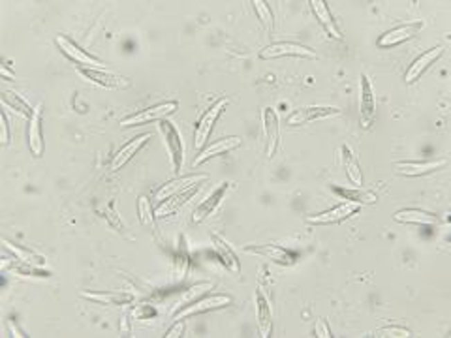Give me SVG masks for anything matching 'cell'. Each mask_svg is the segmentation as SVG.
I'll return each mask as SVG.
<instances>
[{
  "label": "cell",
  "mask_w": 451,
  "mask_h": 338,
  "mask_svg": "<svg viewBox=\"0 0 451 338\" xmlns=\"http://www.w3.org/2000/svg\"><path fill=\"white\" fill-rule=\"evenodd\" d=\"M229 303H231V297H228V295H211V297L194 301V303H190V305L179 308V310L175 312V319H184L188 318V316H194V314L216 310V308L228 306Z\"/></svg>",
  "instance_id": "cell-6"
},
{
  "label": "cell",
  "mask_w": 451,
  "mask_h": 338,
  "mask_svg": "<svg viewBox=\"0 0 451 338\" xmlns=\"http://www.w3.org/2000/svg\"><path fill=\"white\" fill-rule=\"evenodd\" d=\"M81 297H85L89 301H94V303H100V305H126V303H132L134 297L130 293H117V292H81Z\"/></svg>",
  "instance_id": "cell-26"
},
{
  "label": "cell",
  "mask_w": 451,
  "mask_h": 338,
  "mask_svg": "<svg viewBox=\"0 0 451 338\" xmlns=\"http://www.w3.org/2000/svg\"><path fill=\"white\" fill-rule=\"evenodd\" d=\"M2 102H4V107H13V111H17V113L23 115V117L26 118L33 117L34 109H30V105L26 104L25 100L17 96V94H13V92H4V94H2Z\"/></svg>",
  "instance_id": "cell-31"
},
{
  "label": "cell",
  "mask_w": 451,
  "mask_h": 338,
  "mask_svg": "<svg viewBox=\"0 0 451 338\" xmlns=\"http://www.w3.org/2000/svg\"><path fill=\"white\" fill-rule=\"evenodd\" d=\"M237 147H241V137H224V139H218L215 143H211L209 147H205V149L200 152V157L194 160V166H200L205 160H209L213 157H220V154H226L229 150L237 149Z\"/></svg>",
  "instance_id": "cell-18"
},
{
  "label": "cell",
  "mask_w": 451,
  "mask_h": 338,
  "mask_svg": "<svg viewBox=\"0 0 451 338\" xmlns=\"http://www.w3.org/2000/svg\"><path fill=\"white\" fill-rule=\"evenodd\" d=\"M0 124H2V137H0V141H2V143H8V141H10V134H8V118L4 111H2V115H0Z\"/></svg>",
  "instance_id": "cell-37"
},
{
  "label": "cell",
  "mask_w": 451,
  "mask_h": 338,
  "mask_svg": "<svg viewBox=\"0 0 451 338\" xmlns=\"http://www.w3.org/2000/svg\"><path fill=\"white\" fill-rule=\"evenodd\" d=\"M211 287H213L211 282H202V284H196V286L188 287V290H186V292H184L183 295L179 297V301L175 303V312L179 310V308H183V306L194 303L200 295H203V293L207 292V290H211Z\"/></svg>",
  "instance_id": "cell-30"
},
{
  "label": "cell",
  "mask_w": 451,
  "mask_h": 338,
  "mask_svg": "<svg viewBox=\"0 0 451 338\" xmlns=\"http://www.w3.org/2000/svg\"><path fill=\"white\" fill-rule=\"evenodd\" d=\"M252 4H254L256 15L260 17V23H262L267 30H271V28H273V13H271V8H269L263 0H254Z\"/></svg>",
  "instance_id": "cell-33"
},
{
  "label": "cell",
  "mask_w": 451,
  "mask_h": 338,
  "mask_svg": "<svg viewBox=\"0 0 451 338\" xmlns=\"http://www.w3.org/2000/svg\"><path fill=\"white\" fill-rule=\"evenodd\" d=\"M342 158H344V168H346L348 179L352 181L353 186H361L363 184V175H361V168L357 158L352 152V149L348 145H342Z\"/></svg>",
  "instance_id": "cell-28"
},
{
  "label": "cell",
  "mask_w": 451,
  "mask_h": 338,
  "mask_svg": "<svg viewBox=\"0 0 451 338\" xmlns=\"http://www.w3.org/2000/svg\"><path fill=\"white\" fill-rule=\"evenodd\" d=\"M179 109V104L177 102H166V104L154 105V107H149V109L139 111V113H134L130 117H126L121 126H141V124L152 123V121H162L163 117H168L171 113H175Z\"/></svg>",
  "instance_id": "cell-5"
},
{
  "label": "cell",
  "mask_w": 451,
  "mask_h": 338,
  "mask_svg": "<svg viewBox=\"0 0 451 338\" xmlns=\"http://www.w3.org/2000/svg\"><path fill=\"white\" fill-rule=\"evenodd\" d=\"M184 331V326H183V321H181V319H179V321H177L175 326L171 327L170 331H168V335H166V337L168 338H175V337H181V332Z\"/></svg>",
  "instance_id": "cell-38"
},
{
  "label": "cell",
  "mask_w": 451,
  "mask_h": 338,
  "mask_svg": "<svg viewBox=\"0 0 451 338\" xmlns=\"http://www.w3.org/2000/svg\"><path fill=\"white\" fill-rule=\"evenodd\" d=\"M260 57L263 60L269 59H281V57H301V59H314L316 53L312 49H308L299 44H290V42H281V44H273V46L265 47Z\"/></svg>",
  "instance_id": "cell-7"
},
{
  "label": "cell",
  "mask_w": 451,
  "mask_h": 338,
  "mask_svg": "<svg viewBox=\"0 0 451 338\" xmlns=\"http://www.w3.org/2000/svg\"><path fill=\"white\" fill-rule=\"evenodd\" d=\"M360 117L363 128H371L376 121V100H374L373 84L369 75H361L360 83Z\"/></svg>",
  "instance_id": "cell-2"
},
{
  "label": "cell",
  "mask_w": 451,
  "mask_h": 338,
  "mask_svg": "<svg viewBox=\"0 0 451 338\" xmlns=\"http://www.w3.org/2000/svg\"><path fill=\"white\" fill-rule=\"evenodd\" d=\"M263 117V139H265V152L271 158L275 154L276 147H278V139H281V132H278V117L271 107H265L262 113Z\"/></svg>",
  "instance_id": "cell-11"
},
{
  "label": "cell",
  "mask_w": 451,
  "mask_h": 338,
  "mask_svg": "<svg viewBox=\"0 0 451 338\" xmlns=\"http://www.w3.org/2000/svg\"><path fill=\"white\" fill-rule=\"evenodd\" d=\"M138 215H139V220H141V224H145V226H152V220H154V215H152V208H150V202L145 197V195H141L138 202Z\"/></svg>",
  "instance_id": "cell-34"
},
{
  "label": "cell",
  "mask_w": 451,
  "mask_h": 338,
  "mask_svg": "<svg viewBox=\"0 0 451 338\" xmlns=\"http://www.w3.org/2000/svg\"><path fill=\"white\" fill-rule=\"evenodd\" d=\"M444 55V47L439 46V47H432V49H429V51H425L421 57H418V59L414 60L412 64H410V68L406 70V83H412V81H416V79L421 75V73L425 72L427 68L432 64V62H436V60L440 59Z\"/></svg>",
  "instance_id": "cell-16"
},
{
  "label": "cell",
  "mask_w": 451,
  "mask_h": 338,
  "mask_svg": "<svg viewBox=\"0 0 451 338\" xmlns=\"http://www.w3.org/2000/svg\"><path fill=\"white\" fill-rule=\"evenodd\" d=\"M8 327H10V329H12L13 337H17V338H23V337H26L25 332H23V331H19V327L15 326V323H13V321H8Z\"/></svg>",
  "instance_id": "cell-39"
},
{
  "label": "cell",
  "mask_w": 451,
  "mask_h": 338,
  "mask_svg": "<svg viewBox=\"0 0 451 338\" xmlns=\"http://www.w3.org/2000/svg\"><path fill=\"white\" fill-rule=\"evenodd\" d=\"M2 244H4V248H6L8 252L15 256V260L23 261V263H26V265L38 267L39 263H44V260H42L39 256H36V254L30 252V250H26V248L19 247V244H13V242L6 241V239L2 241Z\"/></svg>",
  "instance_id": "cell-29"
},
{
  "label": "cell",
  "mask_w": 451,
  "mask_h": 338,
  "mask_svg": "<svg viewBox=\"0 0 451 338\" xmlns=\"http://www.w3.org/2000/svg\"><path fill=\"white\" fill-rule=\"evenodd\" d=\"M211 247L215 250V254L218 256V260L222 261V265L226 269H229L233 274L241 273V265H239V260H237L236 252L231 250L228 242L220 239L218 235H211Z\"/></svg>",
  "instance_id": "cell-17"
},
{
  "label": "cell",
  "mask_w": 451,
  "mask_h": 338,
  "mask_svg": "<svg viewBox=\"0 0 451 338\" xmlns=\"http://www.w3.org/2000/svg\"><path fill=\"white\" fill-rule=\"evenodd\" d=\"M28 147L33 154L39 157L44 152V139H42V104L34 107L33 117L28 118Z\"/></svg>",
  "instance_id": "cell-23"
},
{
  "label": "cell",
  "mask_w": 451,
  "mask_h": 338,
  "mask_svg": "<svg viewBox=\"0 0 451 338\" xmlns=\"http://www.w3.org/2000/svg\"><path fill=\"white\" fill-rule=\"evenodd\" d=\"M342 111L339 107H301V109L294 111L288 117L290 126H299V124H308L314 121H321V118L339 117Z\"/></svg>",
  "instance_id": "cell-9"
},
{
  "label": "cell",
  "mask_w": 451,
  "mask_h": 338,
  "mask_svg": "<svg viewBox=\"0 0 451 338\" xmlns=\"http://www.w3.org/2000/svg\"><path fill=\"white\" fill-rule=\"evenodd\" d=\"M55 44L59 46V49L64 53L68 59H72L73 62H78V64H87L89 68H96L100 64L98 59H94L91 53H87L85 49H81L79 46H76L72 39H68L66 36H57L55 38Z\"/></svg>",
  "instance_id": "cell-12"
},
{
  "label": "cell",
  "mask_w": 451,
  "mask_h": 338,
  "mask_svg": "<svg viewBox=\"0 0 451 338\" xmlns=\"http://www.w3.org/2000/svg\"><path fill=\"white\" fill-rule=\"evenodd\" d=\"M256 308H258V329H260V337L267 338L271 335V316H273V310H271V301L265 295L262 287L258 290V295H256Z\"/></svg>",
  "instance_id": "cell-21"
},
{
  "label": "cell",
  "mask_w": 451,
  "mask_h": 338,
  "mask_svg": "<svg viewBox=\"0 0 451 338\" xmlns=\"http://www.w3.org/2000/svg\"><path fill=\"white\" fill-rule=\"evenodd\" d=\"M357 208L360 205H355V203H342V205H337L331 211H326V213H320V215H314L308 216V222L310 224H337V222H342L350 218L352 215L357 213Z\"/></svg>",
  "instance_id": "cell-15"
},
{
  "label": "cell",
  "mask_w": 451,
  "mask_h": 338,
  "mask_svg": "<svg viewBox=\"0 0 451 338\" xmlns=\"http://www.w3.org/2000/svg\"><path fill=\"white\" fill-rule=\"evenodd\" d=\"M160 132L163 134V139H166V145H168V150H170V160L171 166H173V171L179 173L184 162L183 137H181L179 130L175 128V124L170 123V121H162L160 123Z\"/></svg>",
  "instance_id": "cell-1"
},
{
  "label": "cell",
  "mask_w": 451,
  "mask_h": 338,
  "mask_svg": "<svg viewBox=\"0 0 451 338\" xmlns=\"http://www.w3.org/2000/svg\"><path fill=\"white\" fill-rule=\"evenodd\" d=\"M376 337H410V331L403 327H384L376 331Z\"/></svg>",
  "instance_id": "cell-35"
},
{
  "label": "cell",
  "mask_w": 451,
  "mask_h": 338,
  "mask_svg": "<svg viewBox=\"0 0 451 338\" xmlns=\"http://www.w3.org/2000/svg\"><path fill=\"white\" fill-rule=\"evenodd\" d=\"M179 244H181V247H179V252H177V258H175V274L177 278L183 280L184 276H186V273H188L190 252H188V247H186V242H184V239H181Z\"/></svg>",
  "instance_id": "cell-32"
},
{
  "label": "cell",
  "mask_w": 451,
  "mask_h": 338,
  "mask_svg": "<svg viewBox=\"0 0 451 338\" xmlns=\"http://www.w3.org/2000/svg\"><path fill=\"white\" fill-rule=\"evenodd\" d=\"M393 218L400 224H416V226H439L440 218L436 215H431L427 211H419V208H405V211H397Z\"/></svg>",
  "instance_id": "cell-20"
},
{
  "label": "cell",
  "mask_w": 451,
  "mask_h": 338,
  "mask_svg": "<svg viewBox=\"0 0 451 338\" xmlns=\"http://www.w3.org/2000/svg\"><path fill=\"white\" fill-rule=\"evenodd\" d=\"M197 190H200V184H194V186H190L188 190H184V192H181V194L173 195V197H170V199H166V203L162 202V205L157 208V215L154 216H168L171 215V213H175L177 208H181L184 205V203L188 202L192 195L196 194Z\"/></svg>",
  "instance_id": "cell-27"
},
{
  "label": "cell",
  "mask_w": 451,
  "mask_h": 338,
  "mask_svg": "<svg viewBox=\"0 0 451 338\" xmlns=\"http://www.w3.org/2000/svg\"><path fill=\"white\" fill-rule=\"evenodd\" d=\"M150 139V134H141L139 137H136V139H132L130 143L125 145L123 149L118 150L117 154H115V158H113L112 162V169L113 171H117V169H121L125 163H128L132 160V158L138 154L139 150L143 149L145 145H147V141Z\"/></svg>",
  "instance_id": "cell-22"
},
{
  "label": "cell",
  "mask_w": 451,
  "mask_h": 338,
  "mask_svg": "<svg viewBox=\"0 0 451 338\" xmlns=\"http://www.w3.org/2000/svg\"><path fill=\"white\" fill-rule=\"evenodd\" d=\"M448 160H427V162H399L395 163L397 168V173L399 175L406 177H419V175H427V173H432L436 169L444 168Z\"/></svg>",
  "instance_id": "cell-19"
},
{
  "label": "cell",
  "mask_w": 451,
  "mask_h": 338,
  "mask_svg": "<svg viewBox=\"0 0 451 338\" xmlns=\"http://www.w3.org/2000/svg\"><path fill=\"white\" fill-rule=\"evenodd\" d=\"M207 181V175H186L181 177V179H173L168 184H163L162 188L157 192V199L158 202H166V199H170L173 195L181 194L184 190H188L190 186H194V184H200V182Z\"/></svg>",
  "instance_id": "cell-13"
},
{
  "label": "cell",
  "mask_w": 451,
  "mask_h": 338,
  "mask_svg": "<svg viewBox=\"0 0 451 338\" xmlns=\"http://www.w3.org/2000/svg\"><path fill=\"white\" fill-rule=\"evenodd\" d=\"M316 335L321 338L333 337V335H331V329H329V326H327L326 319H318V321H316Z\"/></svg>",
  "instance_id": "cell-36"
},
{
  "label": "cell",
  "mask_w": 451,
  "mask_h": 338,
  "mask_svg": "<svg viewBox=\"0 0 451 338\" xmlns=\"http://www.w3.org/2000/svg\"><path fill=\"white\" fill-rule=\"evenodd\" d=\"M79 72L83 73L89 81L100 84L104 89H115V91H123V89H130L132 83L128 78L117 75V73L107 72V70H98V68H89V66H81Z\"/></svg>",
  "instance_id": "cell-4"
},
{
  "label": "cell",
  "mask_w": 451,
  "mask_h": 338,
  "mask_svg": "<svg viewBox=\"0 0 451 338\" xmlns=\"http://www.w3.org/2000/svg\"><path fill=\"white\" fill-rule=\"evenodd\" d=\"M331 188H333L342 199H346V202L350 203H355V205H373V203H376V195H374L373 192H369V190L361 188V186H355V188H344V186H337V184H333Z\"/></svg>",
  "instance_id": "cell-25"
},
{
  "label": "cell",
  "mask_w": 451,
  "mask_h": 338,
  "mask_svg": "<svg viewBox=\"0 0 451 338\" xmlns=\"http://www.w3.org/2000/svg\"><path fill=\"white\" fill-rule=\"evenodd\" d=\"M231 188V182H222L218 188L213 192V194H209L205 199H203L202 203H200V207L194 211V215H192V222L194 224H200V222H203L207 216L215 215L216 208L220 207L224 202V197H226V194H228V190Z\"/></svg>",
  "instance_id": "cell-8"
},
{
  "label": "cell",
  "mask_w": 451,
  "mask_h": 338,
  "mask_svg": "<svg viewBox=\"0 0 451 338\" xmlns=\"http://www.w3.org/2000/svg\"><path fill=\"white\" fill-rule=\"evenodd\" d=\"M419 28H423V23H406V25L395 26L389 33H386L378 39L380 47H393L399 46L406 39H412L418 34Z\"/></svg>",
  "instance_id": "cell-14"
},
{
  "label": "cell",
  "mask_w": 451,
  "mask_h": 338,
  "mask_svg": "<svg viewBox=\"0 0 451 338\" xmlns=\"http://www.w3.org/2000/svg\"><path fill=\"white\" fill-rule=\"evenodd\" d=\"M226 105H228V98H220V100H218L215 105H211V109L200 118V123H197L196 126V136H194V147H196L197 150L203 149V145L207 141V137L211 136V132L215 128V123L218 121V117H220V113H222V109Z\"/></svg>",
  "instance_id": "cell-3"
},
{
  "label": "cell",
  "mask_w": 451,
  "mask_h": 338,
  "mask_svg": "<svg viewBox=\"0 0 451 338\" xmlns=\"http://www.w3.org/2000/svg\"><path fill=\"white\" fill-rule=\"evenodd\" d=\"M247 254H256V256H262L265 260L275 261L281 265H294L295 256L290 250L276 244H254V247H245Z\"/></svg>",
  "instance_id": "cell-10"
},
{
  "label": "cell",
  "mask_w": 451,
  "mask_h": 338,
  "mask_svg": "<svg viewBox=\"0 0 451 338\" xmlns=\"http://www.w3.org/2000/svg\"><path fill=\"white\" fill-rule=\"evenodd\" d=\"M310 6H312V12L316 15V19L320 21V25L326 28V33L331 36L333 39H342V34H340L339 26L333 21V15L329 12V8L324 0H310Z\"/></svg>",
  "instance_id": "cell-24"
}]
</instances>
